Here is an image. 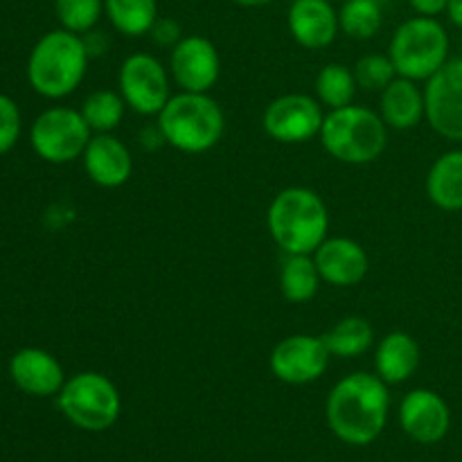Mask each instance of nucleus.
Masks as SVG:
<instances>
[{"instance_id": "f257e3e1", "label": "nucleus", "mask_w": 462, "mask_h": 462, "mask_svg": "<svg viewBox=\"0 0 462 462\" xmlns=\"http://www.w3.org/2000/svg\"><path fill=\"white\" fill-rule=\"evenodd\" d=\"M391 395L377 373H352L334 383L328 397V422L334 436L352 447H365L382 436Z\"/></svg>"}, {"instance_id": "f03ea898", "label": "nucleus", "mask_w": 462, "mask_h": 462, "mask_svg": "<svg viewBox=\"0 0 462 462\" xmlns=\"http://www.w3.org/2000/svg\"><path fill=\"white\" fill-rule=\"evenodd\" d=\"M90 54L81 34L63 27L36 41L27 59V81L41 97L63 99L75 93L88 70Z\"/></svg>"}, {"instance_id": "7ed1b4c3", "label": "nucleus", "mask_w": 462, "mask_h": 462, "mask_svg": "<svg viewBox=\"0 0 462 462\" xmlns=\"http://www.w3.org/2000/svg\"><path fill=\"white\" fill-rule=\"evenodd\" d=\"M266 224L273 242L287 255H314L328 239L329 212L314 189L296 185L275 194Z\"/></svg>"}, {"instance_id": "20e7f679", "label": "nucleus", "mask_w": 462, "mask_h": 462, "mask_svg": "<svg viewBox=\"0 0 462 462\" xmlns=\"http://www.w3.org/2000/svg\"><path fill=\"white\" fill-rule=\"evenodd\" d=\"M156 125L170 147L183 153H206L219 144L226 131V116L219 102L208 93L180 90L158 113Z\"/></svg>"}, {"instance_id": "39448f33", "label": "nucleus", "mask_w": 462, "mask_h": 462, "mask_svg": "<svg viewBox=\"0 0 462 462\" xmlns=\"http://www.w3.org/2000/svg\"><path fill=\"white\" fill-rule=\"evenodd\" d=\"M325 152L346 165H370L388 144V126L373 108L347 104L325 116L320 129Z\"/></svg>"}, {"instance_id": "423d86ee", "label": "nucleus", "mask_w": 462, "mask_h": 462, "mask_svg": "<svg viewBox=\"0 0 462 462\" xmlns=\"http://www.w3.org/2000/svg\"><path fill=\"white\" fill-rule=\"evenodd\" d=\"M388 57L400 77L427 81L449 61V34L438 18L413 16L395 30Z\"/></svg>"}, {"instance_id": "0eeeda50", "label": "nucleus", "mask_w": 462, "mask_h": 462, "mask_svg": "<svg viewBox=\"0 0 462 462\" xmlns=\"http://www.w3.org/2000/svg\"><path fill=\"white\" fill-rule=\"evenodd\" d=\"M59 411L81 431H106L117 422L122 411L116 383L102 373H77L66 379L57 395Z\"/></svg>"}, {"instance_id": "6e6552de", "label": "nucleus", "mask_w": 462, "mask_h": 462, "mask_svg": "<svg viewBox=\"0 0 462 462\" xmlns=\"http://www.w3.org/2000/svg\"><path fill=\"white\" fill-rule=\"evenodd\" d=\"M93 131L81 111L70 106L45 108L30 129V143L36 156L52 165H66L84 156Z\"/></svg>"}, {"instance_id": "1a4fd4ad", "label": "nucleus", "mask_w": 462, "mask_h": 462, "mask_svg": "<svg viewBox=\"0 0 462 462\" xmlns=\"http://www.w3.org/2000/svg\"><path fill=\"white\" fill-rule=\"evenodd\" d=\"M117 88L126 106L144 117L158 116L171 97L170 75L165 66L149 52H135L122 61Z\"/></svg>"}, {"instance_id": "9d476101", "label": "nucleus", "mask_w": 462, "mask_h": 462, "mask_svg": "<svg viewBox=\"0 0 462 462\" xmlns=\"http://www.w3.org/2000/svg\"><path fill=\"white\" fill-rule=\"evenodd\" d=\"M323 122V104L302 93L280 95L266 106L262 117V126L269 138L282 144H300L316 138L320 135Z\"/></svg>"}, {"instance_id": "9b49d317", "label": "nucleus", "mask_w": 462, "mask_h": 462, "mask_svg": "<svg viewBox=\"0 0 462 462\" xmlns=\"http://www.w3.org/2000/svg\"><path fill=\"white\" fill-rule=\"evenodd\" d=\"M424 106L431 129L462 143V59H449L424 86Z\"/></svg>"}, {"instance_id": "f8f14e48", "label": "nucleus", "mask_w": 462, "mask_h": 462, "mask_svg": "<svg viewBox=\"0 0 462 462\" xmlns=\"http://www.w3.org/2000/svg\"><path fill=\"white\" fill-rule=\"evenodd\" d=\"M329 355L323 337H310V334H293L282 338L273 347L269 356L271 373L284 383L291 386H305L316 382L328 370Z\"/></svg>"}, {"instance_id": "ddd939ff", "label": "nucleus", "mask_w": 462, "mask_h": 462, "mask_svg": "<svg viewBox=\"0 0 462 462\" xmlns=\"http://www.w3.org/2000/svg\"><path fill=\"white\" fill-rule=\"evenodd\" d=\"M219 72V52L206 36H183L171 48L170 75L185 93H210Z\"/></svg>"}, {"instance_id": "4468645a", "label": "nucleus", "mask_w": 462, "mask_h": 462, "mask_svg": "<svg viewBox=\"0 0 462 462\" xmlns=\"http://www.w3.org/2000/svg\"><path fill=\"white\" fill-rule=\"evenodd\" d=\"M400 424L411 440L420 445H436L449 433V404L429 388H415L402 400Z\"/></svg>"}, {"instance_id": "2eb2a0df", "label": "nucleus", "mask_w": 462, "mask_h": 462, "mask_svg": "<svg viewBox=\"0 0 462 462\" xmlns=\"http://www.w3.org/2000/svg\"><path fill=\"white\" fill-rule=\"evenodd\" d=\"M319 273L329 287H355L368 275L370 257L359 242L350 237H328L314 251Z\"/></svg>"}, {"instance_id": "dca6fc26", "label": "nucleus", "mask_w": 462, "mask_h": 462, "mask_svg": "<svg viewBox=\"0 0 462 462\" xmlns=\"http://www.w3.org/2000/svg\"><path fill=\"white\" fill-rule=\"evenodd\" d=\"M293 41L305 50H323L341 32L338 12L329 0H293L287 14Z\"/></svg>"}, {"instance_id": "f3484780", "label": "nucleus", "mask_w": 462, "mask_h": 462, "mask_svg": "<svg viewBox=\"0 0 462 462\" xmlns=\"http://www.w3.org/2000/svg\"><path fill=\"white\" fill-rule=\"evenodd\" d=\"M9 374H12V382L32 397L59 395L66 383V373L57 356L41 347L18 350L9 361Z\"/></svg>"}, {"instance_id": "a211bd4d", "label": "nucleus", "mask_w": 462, "mask_h": 462, "mask_svg": "<svg viewBox=\"0 0 462 462\" xmlns=\"http://www.w3.org/2000/svg\"><path fill=\"white\" fill-rule=\"evenodd\" d=\"M81 161L88 179L106 189L122 188L134 171L129 147L113 134H95Z\"/></svg>"}, {"instance_id": "6ab92c4d", "label": "nucleus", "mask_w": 462, "mask_h": 462, "mask_svg": "<svg viewBox=\"0 0 462 462\" xmlns=\"http://www.w3.org/2000/svg\"><path fill=\"white\" fill-rule=\"evenodd\" d=\"M379 116L386 122L388 129H415V126L427 117L424 90H420L418 81L406 79V77H395V79L382 90Z\"/></svg>"}, {"instance_id": "aec40b11", "label": "nucleus", "mask_w": 462, "mask_h": 462, "mask_svg": "<svg viewBox=\"0 0 462 462\" xmlns=\"http://www.w3.org/2000/svg\"><path fill=\"white\" fill-rule=\"evenodd\" d=\"M420 365V346L409 332H391L377 343L374 373L379 379L393 383L409 382Z\"/></svg>"}, {"instance_id": "412c9836", "label": "nucleus", "mask_w": 462, "mask_h": 462, "mask_svg": "<svg viewBox=\"0 0 462 462\" xmlns=\"http://www.w3.org/2000/svg\"><path fill=\"white\" fill-rule=\"evenodd\" d=\"M427 194L440 210H462V149H451L436 158L427 174Z\"/></svg>"}, {"instance_id": "4be33fe9", "label": "nucleus", "mask_w": 462, "mask_h": 462, "mask_svg": "<svg viewBox=\"0 0 462 462\" xmlns=\"http://www.w3.org/2000/svg\"><path fill=\"white\" fill-rule=\"evenodd\" d=\"M320 282H323V278H320L314 255H287V260L282 262L280 291H282L284 300L293 302V305L314 300Z\"/></svg>"}, {"instance_id": "5701e85b", "label": "nucleus", "mask_w": 462, "mask_h": 462, "mask_svg": "<svg viewBox=\"0 0 462 462\" xmlns=\"http://www.w3.org/2000/svg\"><path fill=\"white\" fill-rule=\"evenodd\" d=\"M329 355L338 359H355L368 352L374 343V329L361 316H347L323 334Z\"/></svg>"}, {"instance_id": "b1692460", "label": "nucleus", "mask_w": 462, "mask_h": 462, "mask_svg": "<svg viewBox=\"0 0 462 462\" xmlns=\"http://www.w3.org/2000/svg\"><path fill=\"white\" fill-rule=\"evenodd\" d=\"M104 12L120 34L144 36L158 21V0H104Z\"/></svg>"}, {"instance_id": "393cba45", "label": "nucleus", "mask_w": 462, "mask_h": 462, "mask_svg": "<svg viewBox=\"0 0 462 462\" xmlns=\"http://www.w3.org/2000/svg\"><path fill=\"white\" fill-rule=\"evenodd\" d=\"M316 99H319L323 106H328L329 111L334 108H343L347 104H355L356 90V77L352 68H347L346 63H328V66L320 68V72L316 75Z\"/></svg>"}, {"instance_id": "a878e982", "label": "nucleus", "mask_w": 462, "mask_h": 462, "mask_svg": "<svg viewBox=\"0 0 462 462\" xmlns=\"http://www.w3.org/2000/svg\"><path fill=\"white\" fill-rule=\"evenodd\" d=\"M126 102L120 95V90H95L81 104V116L88 122L93 134H113L120 126L122 117H125Z\"/></svg>"}, {"instance_id": "bb28decb", "label": "nucleus", "mask_w": 462, "mask_h": 462, "mask_svg": "<svg viewBox=\"0 0 462 462\" xmlns=\"http://www.w3.org/2000/svg\"><path fill=\"white\" fill-rule=\"evenodd\" d=\"M383 14L377 0H346L338 12V25L346 36L368 41L382 30Z\"/></svg>"}, {"instance_id": "cd10ccee", "label": "nucleus", "mask_w": 462, "mask_h": 462, "mask_svg": "<svg viewBox=\"0 0 462 462\" xmlns=\"http://www.w3.org/2000/svg\"><path fill=\"white\" fill-rule=\"evenodd\" d=\"M54 14L63 30L88 34L104 14V0H54Z\"/></svg>"}, {"instance_id": "c85d7f7f", "label": "nucleus", "mask_w": 462, "mask_h": 462, "mask_svg": "<svg viewBox=\"0 0 462 462\" xmlns=\"http://www.w3.org/2000/svg\"><path fill=\"white\" fill-rule=\"evenodd\" d=\"M352 70H355L359 88L379 90V93H382L395 77H400L395 70V63L391 61L388 54H364V57L355 63Z\"/></svg>"}, {"instance_id": "c756f323", "label": "nucleus", "mask_w": 462, "mask_h": 462, "mask_svg": "<svg viewBox=\"0 0 462 462\" xmlns=\"http://www.w3.org/2000/svg\"><path fill=\"white\" fill-rule=\"evenodd\" d=\"M23 116L18 104L9 95L0 93V156L14 149L21 138Z\"/></svg>"}, {"instance_id": "7c9ffc66", "label": "nucleus", "mask_w": 462, "mask_h": 462, "mask_svg": "<svg viewBox=\"0 0 462 462\" xmlns=\"http://www.w3.org/2000/svg\"><path fill=\"white\" fill-rule=\"evenodd\" d=\"M149 36L153 39V43L161 45V48H174L183 36H180V25L174 21V18H162L158 16V21L153 23Z\"/></svg>"}, {"instance_id": "2f4dec72", "label": "nucleus", "mask_w": 462, "mask_h": 462, "mask_svg": "<svg viewBox=\"0 0 462 462\" xmlns=\"http://www.w3.org/2000/svg\"><path fill=\"white\" fill-rule=\"evenodd\" d=\"M411 7L418 12V16H440L442 12H447L449 7V0H409Z\"/></svg>"}, {"instance_id": "473e14b6", "label": "nucleus", "mask_w": 462, "mask_h": 462, "mask_svg": "<svg viewBox=\"0 0 462 462\" xmlns=\"http://www.w3.org/2000/svg\"><path fill=\"white\" fill-rule=\"evenodd\" d=\"M447 14H449L451 23L462 30V0H449V7H447Z\"/></svg>"}, {"instance_id": "72a5a7b5", "label": "nucleus", "mask_w": 462, "mask_h": 462, "mask_svg": "<svg viewBox=\"0 0 462 462\" xmlns=\"http://www.w3.org/2000/svg\"><path fill=\"white\" fill-rule=\"evenodd\" d=\"M239 7H264V5L275 3V0H233Z\"/></svg>"}, {"instance_id": "f704fd0d", "label": "nucleus", "mask_w": 462, "mask_h": 462, "mask_svg": "<svg viewBox=\"0 0 462 462\" xmlns=\"http://www.w3.org/2000/svg\"><path fill=\"white\" fill-rule=\"evenodd\" d=\"M343 3H346V0H343Z\"/></svg>"}]
</instances>
